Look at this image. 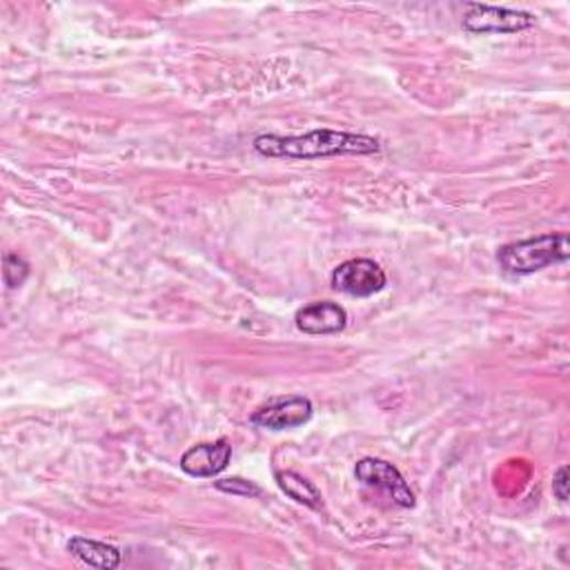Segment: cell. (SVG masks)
Here are the masks:
<instances>
[{
  "label": "cell",
  "instance_id": "cell-1",
  "mask_svg": "<svg viewBox=\"0 0 570 570\" xmlns=\"http://www.w3.org/2000/svg\"><path fill=\"white\" fill-rule=\"evenodd\" d=\"M252 148L266 159H327V157H344V154H379L381 141L368 135H353L338 130H312L301 137H277L261 135L252 141Z\"/></svg>",
  "mask_w": 570,
  "mask_h": 570
},
{
  "label": "cell",
  "instance_id": "cell-2",
  "mask_svg": "<svg viewBox=\"0 0 570 570\" xmlns=\"http://www.w3.org/2000/svg\"><path fill=\"white\" fill-rule=\"evenodd\" d=\"M568 257H570V246H568L566 233H552V235H539L524 241H513L497 250L499 268L513 277L541 272L548 266L566 264Z\"/></svg>",
  "mask_w": 570,
  "mask_h": 570
},
{
  "label": "cell",
  "instance_id": "cell-3",
  "mask_svg": "<svg viewBox=\"0 0 570 570\" xmlns=\"http://www.w3.org/2000/svg\"><path fill=\"white\" fill-rule=\"evenodd\" d=\"M330 283L341 294L366 299L379 294L386 288L388 279L384 268L373 259H351L332 270Z\"/></svg>",
  "mask_w": 570,
  "mask_h": 570
},
{
  "label": "cell",
  "instance_id": "cell-4",
  "mask_svg": "<svg viewBox=\"0 0 570 570\" xmlns=\"http://www.w3.org/2000/svg\"><path fill=\"white\" fill-rule=\"evenodd\" d=\"M464 17V30L471 34H517L524 30H530L537 19L521 10H508V8H495V6H480L471 3L466 6Z\"/></svg>",
  "mask_w": 570,
  "mask_h": 570
},
{
  "label": "cell",
  "instance_id": "cell-5",
  "mask_svg": "<svg viewBox=\"0 0 570 570\" xmlns=\"http://www.w3.org/2000/svg\"><path fill=\"white\" fill-rule=\"evenodd\" d=\"M355 477L364 486L388 495L397 506L415 508V493L406 477L399 473V469H395L392 464L377 458H364L355 466Z\"/></svg>",
  "mask_w": 570,
  "mask_h": 570
},
{
  "label": "cell",
  "instance_id": "cell-6",
  "mask_svg": "<svg viewBox=\"0 0 570 570\" xmlns=\"http://www.w3.org/2000/svg\"><path fill=\"white\" fill-rule=\"evenodd\" d=\"M314 415V406L308 397L292 395V397H277L257 408L250 417L252 426L268 428V430H290L308 423Z\"/></svg>",
  "mask_w": 570,
  "mask_h": 570
},
{
  "label": "cell",
  "instance_id": "cell-7",
  "mask_svg": "<svg viewBox=\"0 0 570 570\" xmlns=\"http://www.w3.org/2000/svg\"><path fill=\"white\" fill-rule=\"evenodd\" d=\"M230 460H233L230 441L218 439L214 443H198L185 450L179 466L190 477L207 480V477L221 475L227 469V464H230Z\"/></svg>",
  "mask_w": 570,
  "mask_h": 570
},
{
  "label": "cell",
  "instance_id": "cell-8",
  "mask_svg": "<svg viewBox=\"0 0 570 570\" xmlns=\"http://www.w3.org/2000/svg\"><path fill=\"white\" fill-rule=\"evenodd\" d=\"M294 323L305 334H336L346 330L348 312L344 305L332 301H314L297 312Z\"/></svg>",
  "mask_w": 570,
  "mask_h": 570
},
{
  "label": "cell",
  "instance_id": "cell-9",
  "mask_svg": "<svg viewBox=\"0 0 570 570\" xmlns=\"http://www.w3.org/2000/svg\"><path fill=\"white\" fill-rule=\"evenodd\" d=\"M67 550L83 563H87L92 568H103V570L119 568L121 559H123V555L117 546H109V544L87 539V537H72L67 541Z\"/></svg>",
  "mask_w": 570,
  "mask_h": 570
},
{
  "label": "cell",
  "instance_id": "cell-10",
  "mask_svg": "<svg viewBox=\"0 0 570 570\" xmlns=\"http://www.w3.org/2000/svg\"><path fill=\"white\" fill-rule=\"evenodd\" d=\"M275 480H277V486L297 504H303L314 510H319L323 506L321 491L303 475H299L294 471H279V473H275Z\"/></svg>",
  "mask_w": 570,
  "mask_h": 570
},
{
  "label": "cell",
  "instance_id": "cell-11",
  "mask_svg": "<svg viewBox=\"0 0 570 570\" xmlns=\"http://www.w3.org/2000/svg\"><path fill=\"white\" fill-rule=\"evenodd\" d=\"M30 277V264L17 255H8L3 261V279L8 288H19Z\"/></svg>",
  "mask_w": 570,
  "mask_h": 570
},
{
  "label": "cell",
  "instance_id": "cell-12",
  "mask_svg": "<svg viewBox=\"0 0 570 570\" xmlns=\"http://www.w3.org/2000/svg\"><path fill=\"white\" fill-rule=\"evenodd\" d=\"M214 486H216L221 493L237 495V497H261V495H264V488H261V486H257L255 482L241 480V477L221 480V482H214Z\"/></svg>",
  "mask_w": 570,
  "mask_h": 570
},
{
  "label": "cell",
  "instance_id": "cell-13",
  "mask_svg": "<svg viewBox=\"0 0 570 570\" xmlns=\"http://www.w3.org/2000/svg\"><path fill=\"white\" fill-rule=\"evenodd\" d=\"M552 495L566 504L568 502V466H561L555 475H552Z\"/></svg>",
  "mask_w": 570,
  "mask_h": 570
}]
</instances>
